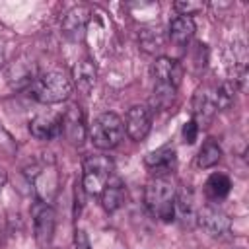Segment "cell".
Listing matches in <instances>:
<instances>
[{"mask_svg":"<svg viewBox=\"0 0 249 249\" xmlns=\"http://www.w3.org/2000/svg\"><path fill=\"white\" fill-rule=\"evenodd\" d=\"M175 195L177 187L171 173H156L146 183L144 200L152 216L161 222H171L175 218Z\"/></svg>","mask_w":249,"mask_h":249,"instance_id":"obj_1","label":"cell"},{"mask_svg":"<svg viewBox=\"0 0 249 249\" xmlns=\"http://www.w3.org/2000/svg\"><path fill=\"white\" fill-rule=\"evenodd\" d=\"M31 91L33 97L43 105L62 103L72 95V80L58 70H51L35 78Z\"/></svg>","mask_w":249,"mask_h":249,"instance_id":"obj_2","label":"cell"},{"mask_svg":"<svg viewBox=\"0 0 249 249\" xmlns=\"http://www.w3.org/2000/svg\"><path fill=\"white\" fill-rule=\"evenodd\" d=\"M89 134V140L95 148L99 150H111L115 146H119V142L123 140V134H124V124H123V119L117 115V113H101L93 124L89 126L88 130Z\"/></svg>","mask_w":249,"mask_h":249,"instance_id":"obj_3","label":"cell"},{"mask_svg":"<svg viewBox=\"0 0 249 249\" xmlns=\"http://www.w3.org/2000/svg\"><path fill=\"white\" fill-rule=\"evenodd\" d=\"M113 160L109 156H88L84 160V175L82 189L88 195H101L107 181L113 177Z\"/></svg>","mask_w":249,"mask_h":249,"instance_id":"obj_4","label":"cell"},{"mask_svg":"<svg viewBox=\"0 0 249 249\" xmlns=\"http://www.w3.org/2000/svg\"><path fill=\"white\" fill-rule=\"evenodd\" d=\"M33 214V235L39 247H49L54 235V224H56V216L53 206H49L43 200H37L31 208Z\"/></svg>","mask_w":249,"mask_h":249,"instance_id":"obj_5","label":"cell"},{"mask_svg":"<svg viewBox=\"0 0 249 249\" xmlns=\"http://www.w3.org/2000/svg\"><path fill=\"white\" fill-rule=\"evenodd\" d=\"M196 222L210 237H226L231 228L228 214L212 204H206L196 212Z\"/></svg>","mask_w":249,"mask_h":249,"instance_id":"obj_6","label":"cell"},{"mask_svg":"<svg viewBox=\"0 0 249 249\" xmlns=\"http://www.w3.org/2000/svg\"><path fill=\"white\" fill-rule=\"evenodd\" d=\"M60 134L72 144V146H82L86 136H88V126L84 121V113L78 105H70L62 119H60Z\"/></svg>","mask_w":249,"mask_h":249,"instance_id":"obj_7","label":"cell"},{"mask_svg":"<svg viewBox=\"0 0 249 249\" xmlns=\"http://www.w3.org/2000/svg\"><path fill=\"white\" fill-rule=\"evenodd\" d=\"M150 126H152V115L148 111V107L144 105H132L128 111H126V119H124V128H126V134L140 142L148 136L150 132Z\"/></svg>","mask_w":249,"mask_h":249,"instance_id":"obj_8","label":"cell"},{"mask_svg":"<svg viewBox=\"0 0 249 249\" xmlns=\"http://www.w3.org/2000/svg\"><path fill=\"white\" fill-rule=\"evenodd\" d=\"M216 99H214V91H210L208 88H198L193 95V121L200 126H206L214 115H216Z\"/></svg>","mask_w":249,"mask_h":249,"instance_id":"obj_9","label":"cell"},{"mask_svg":"<svg viewBox=\"0 0 249 249\" xmlns=\"http://www.w3.org/2000/svg\"><path fill=\"white\" fill-rule=\"evenodd\" d=\"M152 76L156 84H167L173 88H179L183 78V66L169 56H158L152 64Z\"/></svg>","mask_w":249,"mask_h":249,"instance_id":"obj_10","label":"cell"},{"mask_svg":"<svg viewBox=\"0 0 249 249\" xmlns=\"http://www.w3.org/2000/svg\"><path fill=\"white\" fill-rule=\"evenodd\" d=\"M175 161H177V156H175V148L171 144L160 146V148L148 152L146 158H144V165L152 171V175L171 173L175 169Z\"/></svg>","mask_w":249,"mask_h":249,"instance_id":"obj_11","label":"cell"},{"mask_svg":"<svg viewBox=\"0 0 249 249\" xmlns=\"http://www.w3.org/2000/svg\"><path fill=\"white\" fill-rule=\"evenodd\" d=\"M89 19V10L86 6H76L72 8L64 19H62V33L70 41H82L86 37V27Z\"/></svg>","mask_w":249,"mask_h":249,"instance_id":"obj_12","label":"cell"},{"mask_svg":"<svg viewBox=\"0 0 249 249\" xmlns=\"http://www.w3.org/2000/svg\"><path fill=\"white\" fill-rule=\"evenodd\" d=\"M60 119L62 115H37L29 123V130L39 140H51L60 134Z\"/></svg>","mask_w":249,"mask_h":249,"instance_id":"obj_13","label":"cell"},{"mask_svg":"<svg viewBox=\"0 0 249 249\" xmlns=\"http://www.w3.org/2000/svg\"><path fill=\"white\" fill-rule=\"evenodd\" d=\"M167 35H169V41L175 47L189 45V41L195 35V21H193V18H187V16L173 18L171 23H169V33Z\"/></svg>","mask_w":249,"mask_h":249,"instance_id":"obj_14","label":"cell"},{"mask_svg":"<svg viewBox=\"0 0 249 249\" xmlns=\"http://www.w3.org/2000/svg\"><path fill=\"white\" fill-rule=\"evenodd\" d=\"M101 204H103V208L107 210V212H115V210H119L121 206H123V202H124V185L117 179V177H111L109 181H107V185L103 187V191H101Z\"/></svg>","mask_w":249,"mask_h":249,"instance_id":"obj_15","label":"cell"},{"mask_svg":"<svg viewBox=\"0 0 249 249\" xmlns=\"http://www.w3.org/2000/svg\"><path fill=\"white\" fill-rule=\"evenodd\" d=\"M8 80L14 88H25V86H33L35 82V66L33 62H16L8 68Z\"/></svg>","mask_w":249,"mask_h":249,"instance_id":"obj_16","label":"cell"},{"mask_svg":"<svg viewBox=\"0 0 249 249\" xmlns=\"http://www.w3.org/2000/svg\"><path fill=\"white\" fill-rule=\"evenodd\" d=\"M231 189V181L226 173H212L204 183V193L210 200H222L228 196Z\"/></svg>","mask_w":249,"mask_h":249,"instance_id":"obj_17","label":"cell"},{"mask_svg":"<svg viewBox=\"0 0 249 249\" xmlns=\"http://www.w3.org/2000/svg\"><path fill=\"white\" fill-rule=\"evenodd\" d=\"M74 82H76L78 89L84 91V93H88L93 88V84H95V66H93V62L89 58H84V60H80L76 64Z\"/></svg>","mask_w":249,"mask_h":249,"instance_id":"obj_18","label":"cell"},{"mask_svg":"<svg viewBox=\"0 0 249 249\" xmlns=\"http://www.w3.org/2000/svg\"><path fill=\"white\" fill-rule=\"evenodd\" d=\"M195 198H193V191L187 187L177 189L175 195V214H179L183 220H195L196 212H195Z\"/></svg>","mask_w":249,"mask_h":249,"instance_id":"obj_19","label":"cell"},{"mask_svg":"<svg viewBox=\"0 0 249 249\" xmlns=\"http://www.w3.org/2000/svg\"><path fill=\"white\" fill-rule=\"evenodd\" d=\"M220 158H222V148L218 146V142H214L210 138L198 150V154H196V165L202 167V169H208V167H214L220 161Z\"/></svg>","mask_w":249,"mask_h":249,"instance_id":"obj_20","label":"cell"},{"mask_svg":"<svg viewBox=\"0 0 249 249\" xmlns=\"http://www.w3.org/2000/svg\"><path fill=\"white\" fill-rule=\"evenodd\" d=\"M177 88L167 86V84H156L154 86V95H152V105L156 109H167L173 99H175Z\"/></svg>","mask_w":249,"mask_h":249,"instance_id":"obj_21","label":"cell"},{"mask_svg":"<svg viewBox=\"0 0 249 249\" xmlns=\"http://www.w3.org/2000/svg\"><path fill=\"white\" fill-rule=\"evenodd\" d=\"M140 45L146 53H158L163 49V37L160 29H142L140 31Z\"/></svg>","mask_w":249,"mask_h":249,"instance_id":"obj_22","label":"cell"},{"mask_svg":"<svg viewBox=\"0 0 249 249\" xmlns=\"http://www.w3.org/2000/svg\"><path fill=\"white\" fill-rule=\"evenodd\" d=\"M173 8H175V12H177L179 16L191 18V16L202 12V10H204V4H202V2H195V0H177V2L173 4Z\"/></svg>","mask_w":249,"mask_h":249,"instance_id":"obj_23","label":"cell"},{"mask_svg":"<svg viewBox=\"0 0 249 249\" xmlns=\"http://www.w3.org/2000/svg\"><path fill=\"white\" fill-rule=\"evenodd\" d=\"M198 124L193 121V119H189L185 124H183V128H181V136H183V142H187V144H195L196 142V138H198Z\"/></svg>","mask_w":249,"mask_h":249,"instance_id":"obj_24","label":"cell"},{"mask_svg":"<svg viewBox=\"0 0 249 249\" xmlns=\"http://www.w3.org/2000/svg\"><path fill=\"white\" fill-rule=\"evenodd\" d=\"M74 249H91L88 233L84 230H76V233H74Z\"/></svg>","mask_w":249,"mask_h":249,"instance_id":"obj_25","label":"cell"},{"mask_svg":"<svg viewBox=\"0 0 249 249\" xmlns=\"http://www.w3.org/2000/svg\"><path fill=\"white\" fill-rule=\"evenodd\" d=\"M6 181H8V173H6V169H4V167H0V191L4 189Z\"/></svg>","mask_w":249,"mask_h":249,"instance_id":"obj_26","label":"cell"},{"mask_svg":"<svg viewBox=\"0 0 249 249\" xmlns=\"http://www.w3.org/2000/svg\"><path fill=\"white\" fill-rule=\"evenodd\" d=\"M2 62H4V51H2V47H0V66H2Z\"/></svg>","mask_w":249,"mask_h":249,"instance_id":"obj_27","label":"cell"}]
</instances>
